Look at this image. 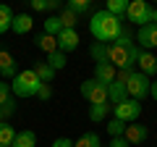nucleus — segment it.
I'll return each instance as SVG.
<instances>
[{
	"label": "nucleus",
	"mask_w": 157,
	"mask_h": 147,
	"mask_svg": "<svg viewBox=\"0 0 157 147\" xmlns=\"http://www.w3.org/2000/svg\"><path fill=\"white\" fill-rule=\"evenodd\" d=\"M32 26H34V18L29 13H16L13 16V24H11V32L13 34H29Z\"/></svg>",
	"instance_id": "nucleus-14"
},
{
	"label": "nucleus",
	"mask_w": 157,
	"mask_h": 147,
	"mask_svg": "<svg viewBox=\"0 0 157 147\" xmlns=\"http://www.w3.org/2000/svg\"><path fill=\"white\" fill-rule=\"evenodd\" d=\"M105 11L113 13L115 18H121V16H126V11H128V0H107Z\"/></svg>",
	"instance_id": "nucleus-20"
},
{
	"label": "nucleus",
	"mask_w": 157,
	"mask_h": 147,
	"mask_svg": "<svg viewBox=\"0 0 157 147\" xmlns=\"http://www.w3.org/2000/svg\"><path fill=\"white\" fill-rule=\"evenodd\" d=\"M136 66H139V68H136L139 74H144V76H149V79H152V76L157 74V55H152L149 50H141V47H139Z\"/></svg>",
	"instance_id": "nucleus-8"
},
{
	"label": "nucleus",
	"mask_w": 157,
	"mask_h": 147,
	"mask_svg": "<svg viewBox=\"0 0 157 147\" xmlns=\"http://www.w3.org/2000/svg\"><path fill=\"white\" fill-rule=\"evenodd\" d=\"M136 42H141V50H149L152 53V47H157V26H155V24L141 26L139 34H136Z\"/></svg>",
	"instance_id": "nucleus-11"
},
{
	"label": "nucleus",
	"mask_w": 157,
	"mask_h": 147,
	"mask_svg": "<svg viewBox=\"0 0 157 147\" xmlns=\"http://www.w3.org/2000/svg\"><path fill=\"white\" fill-rule=\"evenodd\" d=\"M66 55H63V53L60 50H58V53H52V55H47V66H50L52 68V71H60V68H66Z\"/></svg>",
	"instance_id": "nucleus-29"
},
{
	"label": "nucleus",
	"mask_w": 157,
	"mask_h": 147,
	"mask_svg": "<svg viewBox=\"0 0 157 147\" xmlns=\"http://www.w3.org/2000/svg\"><path fill=\"white\" fill-rule=\"evenodd\" d=\"M126 126H128V124L113 118V121H107V134H110L113 139H115V137H123V134H126Z\"/></svg>",
	"instance_id": "nucleus-28"
},
{
	"label": "nucleus",
	"mask_w": 157,
	"mask_h": 147,
	"mask_svg": "<svg viewBox=\"0 0 157 147\" xmlns=\"http://www.w3.org/2000/svg\"><path fill=\"white\" fill-rule=\"evenodd\" d=\"M42 32H45V34H50V37H58V34L63 32L60 18H58V16H50V18L45 21V29H42Z\"/></svg>",
	"instance_id": "nucleus-27"
},
{
	"label": "nucleus",
	"mask_w": 157,
	"mask_h": 147,
	"mask_svg": "<svg viewBox=\"0 0 157 147\" xmlns=\"http://www.w3.org/2000/svg\"><path fill=\"white\" fill-rule=\"evenodd\" d=\"M89 32L94 37V42H102V45H113V42L121 37V18H115L113 13H107L105 8L92 13L89 18Z\"/></svg>",
	"instance_id": "nucleus-1"
},
{
	"label": "nucleus",
	"mask_w": 157,
	"mask_h": 147,
	"mask_svg": "<svg viewBox=\"0 0 157 147\" xmlns=\"http://www.w3.org/2000/svg\"><path fill=\"white\" fill-rule=\"evenodd\" d=\"M136 55H139V47L131 40V32L126 26H121V37L110 45V63L118 71H126V68L136 66Z\"/></svg>",
	"instance_id": "nucleus-2"
},
{
	"label": "nucleus",
	"mask_w": 157,
	"mask_h": 147,
	"mask_svg": "<svg viewBox=\"0 0 157 147\" xmlns=\"http://www.w3.org/2000/svg\"><path fill=\"white\" fill-rule=\"evenodd\" d=\"M147 137H149V129H147L144 124H128L126 126V134H123V139L128 142V145H141V142H147Z\"/></svg>",
	"instance_id": "nucleus-10"
},
{
	"label": "nucleus",
	"mask_w": 157,
	"mask_h": 147,
	"mask_svg": "<svg viewBox=\"0 0 157 147\" xmlns=\"http://www.w3.org/2000/svg\"><path fill=\"white\" fill-rule=\"evenodd\" d=\"M115 76H118V68L113 66V63H97L94 66V79L100 81V84L110 87L113 81H115Z\"/></svg>",
	"instance_id": "nucleus-12"
},
{
	"label": "nucleus",
	"mask_w": 157,
	"mask_h": 147,
	"mask_svg": "<svg viewBox=\"0 0 157 147\" xmlns=\"http://www.w3.org/2000/svg\"><path fill=\"white\" fill-rule=\"evenodd\" d=\"M34 74L39 76L42 84H52V79H55V71H52L47 63H37V66H34Z\"/></svg>",
	"instance_id": "nucleus-23"
},
{
	"label": "nucleus",
	"mask_w": 157,
	"mask_h": 147,
	"mask_svg": "<svg viewBox=\"0 0 157 147\" xmlns=\"http://www.w3.org/2000/svg\"><path fill=\"white\" fill-rule=\"evenodd\" d=\"M3 121H6V113H3V105H0V124H3Z\"/></svg>",
	"instance_id": "nucleus-38"
},
{
	"label": "nucleus",
	"mask_w": 157,
	"mask_h": 147,
	"mask_svg": "<svg viewBox=\"0 0 157 147\" xmlns=\"http://www.w3.org/2000/svg\"><path fill=\"white\" fill-rule=\"evenodd\" d=\"M39 87H42V81H39V76L34 74V68H24V71H18L16 76H13V81H11L13 97H21V100H26V97H37Z\"/></svg>",
	"instance_id": "nucleus-3"
},
{
	"label": "nucleus",
	"mask_w": 157,
	"mask_h": 147,
	"mask_svg": "<svg viewBox=\"0 0 157 147\" xmlns=\"http://www.w3.org/2000/svg\"><path fill=\"white\" fill-rule=\"evenodd\" d=\"M52 147H73V139H68V137H58V139L52 142Z\"/></svg>",
	"instance_id": "nucleus-33"
},
{
	"label": "nucleus",
	"mask_w": 157,
	"mask_h": 147,
	"mask_svg": "<svg viewBox=\"0 0 157 147\" xmlns=\"http://www.w3.org/2000/svg\"><path fill=\"white\" fill-rule=\"evenodd\" d=\"M11 97H13V92H11V81H3V79H0V105H6Z\"/></svg>",
	"instance_id": "nucleus-30"
},
{
	"label": "nucleus",
	"mask_w": 157,
	"mask_h": 147,
	"mask_svg": "<svg viewBox=\"0 0 157 147\" xmlns=\"http://www.w3.org/2000/svg\"><path fill=\"white\" fill-rule=\"evenodd\" d=\"M126 18H128L131 24H136L139 29L147 26V24H152V6L147 0H131L128 11H126Z\"/></svg>",
	"instance_id": "nucleus-5"
},
{
	"label": "nucleus",
	"mask_w": 157,
	"mask_h": 147,
	"mask_svg": "<svg viewBox=\"0 0 157 147\" xmlns=\"http://www.w3.org/2000/svg\"><path fill=\"white\" fill-rule=\"evenodd\" d=\"M113 108L107 105H89V121H94V124H100V121H105L107 118V113H110Z\"/></svg>",
	"instance_id": "nucleus-22"
},
{
	"label": "nucleus",
	"mask_w": 157,
	"mask_h": 147,
	"mask_svg": "<svg viewBox=\"0 0 157 147\" xmlns=\"http://www.w3.org/2000/svg\"><path fill=\"white\" fill-rule=\"evenodd\" d=\"M32 11H47V0H32Z\"/></svg>",
	"instance_id": "nucleus-34"
},
{
	"label": "nucleus",
	"mask_w": 157,
	"mask_h": 147,
	"mask_svg": "<svg viewBox=\"0 0 157 147\" xmlns=\"http://www.w3.org/2000/svg\"><path fill=\"white\" fill-rule=\"evenodd\" d=\"M149 87H152L149 76H144V74H139V71H134V74H131V79L126 81V92H128V97H131V100H139V102L149 95Z\"/></svg>",
	"instance_id": "nucleus-7"
},
{
	"label": "nucleus",
	"mask_w": 157,
	"mask_h": 147,
	"mask_svg": "<svg viewBox=\"0 0 157 147\" xmlns=\"http://www.w3.org/2000/svg\"><path fill=\"white\" fill-rule=\"evenodd\" d=\"M66 8H68V11H73L76 16H81V13H89L94 6H92L89 0H71V3H68Z\"/></svg>",
	"instance_id": "nucleus-26"
},
{
	"label": "nucleus",
	"mask_w": 157,
	"mask_h": 147,
	"mask_svg": "<svg viewBox=\"0 0 157 147\" xmlns=\"http://www.w3.org/2000/svg\"><path fill=\"white\" fill-rule=\"evenodd\" d=\"M107 100L113 102V105H121L123 100H128V92H126V84L123 81H113L110 87H107Z\"/></svg>",
	"instance_id": "nucleus-15"
},
{
	"label": "nucleus",
	"mask_w": 157,
	"mask_h": 147,
	"mask_svg": "<svg viewBox=\"0 0 157 147\" xmlns=\"http://www.w3.org/2000/svg\"><path fill=\"white\" fill-rule=\"evenodd\" d=\"M152 24L157 26V8H152Z\"/></svg>",
	"instance_id": "nucleus-37"
},
{
	"label": "nucleus",
	"mask_w": 157,
	"mask_h": 147,
	"mask_svg": "<svg viewBox=\"0 0 157 147\" xmlns=\"http://www.w3.org/2000/svg\"><path fill=\"white\" fill-rule=\"evenodd\" d=\"M16 61H13V55L11 53H6V50H0V76H3V81L6 79H13L16 76Z\"/></svg>",
	"instance_id": "nucleus-13"
},
{
	"label": "nucleus",
	"mask_w": 157,
	"mask_h": 147,
	"mask_svg": "<svg viewBox=\"0 0 157 147\" xmlns=\"http://www.w3.org/2000/svg\"><path fill=\"white\" fill-rule=\"evenodd\" d=\"M78 47V32L76 29H63L60 34H58V50L63 53V55H68V53H73Z\"/></svg>",
	"instance_id": "nucleus-9"
},
{
	"label": "nucleus",
	"mask_w": 157,
	"mask_h": 147,
	"mask_svg": "<svg viewBox=\"0 0 157 147\" xmlns=\"http://www.w3.org/2000/svg\"><path fill=\"white\" fill-rule=\"evenodd\" d=\"M78 92H81V97H84L89 105H105V102H107V87L100 84L94 76H92V79H86V81H81Z\"/></svg>",
	"instance_id": "nucleus-4"
},
{
	"label": "nucleus",
	"mask_w": 157,
	"mask_h": 147,
	"mask_svg": "<svg viewBox=\"0 0 157 147\" xmlns=\"http://www.w3.org/2000/svg\"><path fill=\"white\" fill-rule=\"evenodd\" d=\"M149 95L157 100V81H152V87H149Z\"/></svg>",
	"instance_id": "nucleus-36"
},
{
	"label": "nucleus",
	"mask_w": 157,
	"mask_h": 147,
	"mask_svg": "<svg viewBox=\"0 0 157 147\" xmlns=\"http://www.w3.org/2000/svg\"><path fill=\"white\" fill-rule=\"evenodd\" d=\"M37 97H39V100H50V97H52V87L50 84H42L39 92H37Z\"/></svg>",
	"instance_id": "nucleus-32"
},
{
	"label": "nucleus",
	"mask_w": 157,
	"mask_h": 147,
	"mask_svg": "<svg viewBox=\"0 0 157 147\" xmlns=\"http://www.w3.org/2000/svg\"><path fill=\"white\" fill-rule=\"evenodd\" d=\"M73 147H102L100 134H94V131H86V134H81L76 142H73Z\"/></svg>",
	"instance_id": "nucleus-21"
},
{
	"label": "nucleus",
	"mask_w": 157,
	"mask_h": 147,
	"mask_svg": "<svg viewBox=\"0 0 157 147\" xmlns=\"http://www.w3.org/2000/svg\"><path fill=\"white\" fill-rule=\"evenodd\" d=\"M113 118L123 121V124H136L141 118V102L139 100H123L121 105H113Z\"/></svg>",
	"instance_id": "nucleus-6"
},
{
	"label": "nucleus",
	"mask_w": 157,
	"mask_h": 147,
	"mask_svg": "<svg viewBox=\"0 0 157 147\" xmlns=\"http://www.w3.org/2000/svg\"><path fill=\"white\" fill-rule=\"evenodd\" d=\"M3 113H6V121L11 118L13 113H16V97H11V100H8L6 105H3Z\"/></svg>",
	"instance_id": "nucleus-31"
},
{
	"label": "nucleus",
	"mask_w": 157,
	"mask_h": 147,
	"mask_svg": "<svg viewBox=\"0 0 157 147\" xmlns=\"http://www.w3.org/2000/svg\"><path fill=\"white\" fill-rule=\"evenodd\" d=\"M58 18H60L63 29H76V24H78V16L73 11H68V8H63V11L58 13Z\"/></svg>",
	"instance_id": "nucleus-25"
},
{
	"label": "nucleus",
	"mask_w": 157,
	"mask_h": 147,
	"mask_svg": "<svg viewBox=\"0 0 157 147\" xmlns=\"http://www.w3.org/2000/svg\"><path fill=\"white\" fill-rule=\"evenodd\" d=\"M37 47L42 53H47V55H52V53H58V37H50V34H37Z\"/></svg>",
	"instance_id": "nucleus-17"
},
{
	"label": "nucleus",
	"mask_w": 157,
	"mask_h": 147,
	"mask_svg": "<svg viewBox=\"0 0 157 147\" xmlns=\"http://www.w3.org/2000/svg\"><path fill=\"white\" fill-rule=\"evenodd\" d=\"M89 55L97 63H110V45H102V42H92L89 45Z\"/></svg>",
	"instance_id": "nucleus-16"
},
{
	"label": "nucleus",
	"mask_w": 157,
	"mask_h": 147,
	"mask_svg": "<svg viewBox=\"0 0 157 147\" xmlns=\"http://www.w3.org/2000/svg\"><path fill=\"white\" fill-rule=\"evenodd\" d=\"M11 24H13V11L8 6H0V34L11 32Z\"/></svg>",
	"instance_id": "nucleus-24"
},
{
	"label": "nucleus",
	"mask_w": 157,
	"mask_h": 147,
	"mask_svg": "<svg viewBox=\"0 0 157 147\" xmlns=\"http://www.w3.org/2000/svg\"><path fill=\"white\" fill-rule=\"evenodd\" d=\"M13 147H37V134L32 129L16 131V139H13Z\"/></svg>",
	"instance_id": "nucleus-18"
},
{
	"label": "nucleus",
	"mask_w": 157,
	"mask_h": 147,
	"mask_svg": "<svg viewBox=\"0 0 157 147\" xmlns=\"http://www.w3.org/2000/svg\"><path fill=\"white\" fill-rule=\"evenodd\" d=\"M107 147H131V145H128V142L123 139V137H115V139H113V142H110Z\"/></svg>",
	"instance_id": "nucleus-35"
},
{
	"label": "nucleus",
	"mask_w": 157,
	"mask_h": 147,
	"mask_svg": "<svg viewBox=\"0 0 157 147\" xmlns=\"http://www.w3.org/2000/svg\"><path fill=\"white\" fill-rule=\"evenodd\" d=\"M13 139H16V129L8 121H3L0 124V147H13Z\"/></svg>",
	"instance_id": "nucleus-19"
}]
</instances>
